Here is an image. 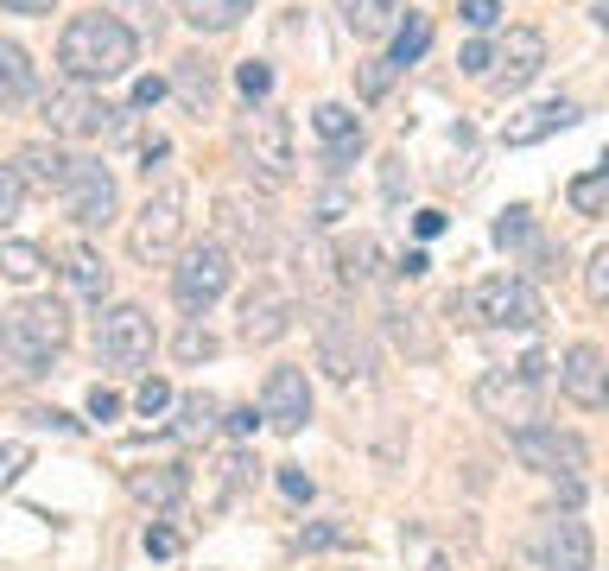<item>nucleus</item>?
I'll use <instances>...</instances> for the list:
<instances>
[{
  "mask_svg": "<svg viewBox=\"0 0 609 571\" xmlns=\"http://www.w3.org/2000/svg\"><path fill=\"white\" fill-rule=\"evenodd\" d=\"M489 64H495V45H489V39H470V45H463V52H457V71H463V77H489Z\"/></svg>",
  "mask_w": 609,
  "mask_h": 571,
  "instance_id": "nucleus-38",
  "label": "nucleus"
},
{
  "mask_svg": "<svg viewBox=\"0 0 609 571\" xmlns=\"http://www.w3.org/2000/svg\"><path fill=\"white\" fill-rule=\"evenodd\" d=\"M178 248H184V184H159V191H147V204L127 229V255L140 267H159Z\"/></svg>",
  "mask_w": 609,
  "mask_h": 571,
  "instance_id": "nucleus-8",
  "label": "nucleus"
},
{
  "mask_svg": "<svg viewBox=\"0 0 609 571\" xmlns=\"http://www.w3.org/2000/svg\"><path fill=\"white\" fill-rule=\"evenodd\" d=\"M178 356H184V363H210V356H216V337H210V331H197V324H191V331L178 337Z\"/></svg>",
  "mask_w": 609,
  "mask_h": 571,
  "instance_id": "nucleus-44",
  "label": "nucleus"
},
{
  "mask_svg": "<svg viewBox=\"0 0 609 571\" xmlns=\"http://www.w3.org/2000/svg\"><path fill=\"white\" fill-rule=\"evenodd\" d=\"M25 464H32V444H20V439L0 444V489H7V483H20Z\"/></svg>",
  "mask_w": 609,
  "mask_h": 571,
  "instance_id": "nucleus-43",
  "label": "nucleus"
},
{
  "mask_svg": "<svg viewBox=\"0 0 609 571\" xmlns=\"http://www.w3.org/2000/svg\"><path fill=\"white\" fill-rule=\"evenodd\" d=\"M57 0H0V13H51Z\"/></svg>",
  "mask_w": 609,
  "mask_h": 571,
  "instance_id": "nucleus-54",
  "label": "nucleus"
},
{
  "mask_svg": "<svg viewBox=\"0 0 609 571\" xmlns=\"http://www.w3.org/2000/svg\"><path fill=\"white\" fill-rule=\"evenodd\" d=\"M539 394H546V375H527V368H489L477 381V413L521 432L539 419Z\"/></svg>",
  "mask_w": 609,
  "mask_h": 571,
  "instance_id": "nucleus-11",
  "label": "nucleus"
},
{
  "mask_svg": "<svg viewBox=\"0 0 609 571\" xmlns=\"http://www.w3.org/2000/svg\"><path fill=\"white\" fill-rule=\"evenodd\" d=\"M165 96H178V103L191 108V115H210L216 108V64L203 52H184L172 64V83H165Z\"/></svg>",
  "mask_w": 609,
  "mask_h": 571,
  "instance_id": "nucleus-20",
  "label": "nucleus"
},
{
  "mask_svg": "<svg viewBox=\"0 0 609 571\" xmlns=\"http://www.w3.org/2000/svg\"><path fill=\"white\" fill-rule=\"evenodd\" d=\"M64 280H71L76 299H89V305H101L108 299V260L96 255V248H64Z\"/></svg>",
  "mask_w": 609,
  "mask_h": 571,
  "instance_id": "nucleus-26",
  "label": "nucleus"
},
{
  "mask_svg": "<svg viewBox=\"0 0 609 571\" xmlns=\"http://www.w3.org/2000/svg\"><path fill=\"white\" fill-rule=\"evenodd\" d=\"M457 20L470 32H495V20H502V0H457Z\"/></svg>",
  "mask_w": 609,
  "mask_h": 571,
  "instance_id": "nucleus-37",
  "label": "nucleus"
},
{
  "mask_svg": "<svg viewBox=\"0 0 609 571\" xmlns=\"http://www.w3.org/2000/svg\"><path fill=\"white\" fill-rule=\"evenodd\" d=\"M558 394L571 400V407H584V413H597L609 400V356L597 349V343H571L565 349V363H558Z\"/></svg>",
  "mask_w": 609,
  "mask_h": 571,
  "instance_id": "nucleus-16",
  "label": "nucleus"
},
{
  "mask_svg": "<svg viewBox=\"0 0 609 571\" xmlns=\"http://www.w3.org/2000/svg\"><path fill=\"white\" fill-rule=\"evenodd\" d=\"M260 425H274V432H304V419H311V381H304V368L292 363H279L267 368V381H260Z\"/></svg>",
  "mask_w": 609,
  "mask_h": 571,
  "instance_id": "nucleus-13",
  "label": "nucleus"
},
{
  "mask_svg": "<svg viewBox=\"0 0 609 571\" xmlns=\"http://www.w3.org/2000/svg\"><path fill=\"white\" fill-rule=\"evenodd\" d=\"M20 179H13V165H0V229H7V223H13V216H20Z\"/></svg>",
  "mask_w": 609,
  "mask_h": 571,
  "instance_id": "nucleus-45",
  "label": "nucleus"
},
{
  "mask_svg": "<svg viewBox=\"0 0 609 571\" xmlns=\"http://www.w3.org/2000/svg\"><path fill=\"white\" fill-rule=\"evenodd\" d=\"M147 552H152V559H178V552H184V534L165 527V520H152V527H147Z\"/></svg>",
  "mask_w": 609,
  "mask_h": 571,
  "instance_id": "nucleus-42",
  "label": "nucleus"
},
{
  "mask_svg": "<svg viewBox=\"0 0 609 571\" xmlns=\"http://www.w3.org/2000/svg\"><path fill=\"white\" fill-rule=\"evenodd\" d=\"M343 540H350V527H330V520H324V527H304V534H299V546H311V552H318V546H343Z\"/></svg>",
  "mask_w": 609,
  "mask_h": 571,
  "instance_id": "nucleus-48",
  "label": "nucleus"
},
{
  "mask_svg": "<svg viewBox=\"0 0 609 571\" xmlns=\"http://www.w3.org/2000/svg\"><path fill=\"white\" fill-rule=\"evenodd\" d=\"M457 305H463L470 324H482V331H539V324H546V299H539V286H533L527 273H489V280H477L463 299H451V312Z\"/></svg>",
  "mask_w": 609,
  "mask_h": 571,
  "instance_id": "nucleus-3",
  "label": "nucleus"
},
{
  "mask_svg": "<svg viewBox=\"0 0 609 571\" xmlns=\"http://www.w3.org/2000/svg\"><path fill=\"white\" fill-rule=\"evenodd\" d=\"M235 153H242V165H248L267 191L292 184V172H299V153H292V121H286V115H274L267 103L248 108V121L235 128Z\"/></svg>",
  "mask_w": 609,
  "mask_h": 571,
  "instance_id": "nucleus-5",
  "label": "nucleus"
},
{
  "mask_svg": "<svg viewBox=\"0 0 609 571\" xmlns=\"http://www.w3.org/2000/svg\"><path fill=\"white\" fill-rule=\"evenodd\" d=\"M51 260H45V248H39V241H13V235H0V273H7V280H39V273H45Z\"/></svg>",
  "mask_w": 609,
  "mask_h": 571,
  "instance_id": "nucleus-31",
  "label": "nucleus"
},
{
  "mask_svg": "<svg viewBox=\"0 0 609 571\" xmlns=\"http://www.w3.org/2000/svg\"><path fill=\"white\" fill-rule=\"evenodd\" d=\"M223 432V400L216 394H184V400H172V439L178 444H210Z\"/></svg>",
  "mask_w": 609,
  "mask_h": 571,
  "instance_id": "nucleus-23",
  "label": "nucleus"
},
{
  "mask_svg": "<svg viewBox=\"0 0 609 571\" xmlns=\"http://www.w3.org/2000/svg\"><path fill=\"white\" fill-rule=\"evenodd\" d=\"M387 89H394V64H387V57H368V64H362V96L381 103Z\"/></svg>",
  "mask_w": 609,
  "mask_h": 571,
  "instance_id": "nucleus-41",
  "label": "nucleus"
},
{
  "mask_svg": "<svg viewBox=\"0 0 609 571\" xmlns=\"http://www.w3.org/2000/svg\"><path fill=\"white\" fill-rule=\"evenodd\" d=\"M578 121H584V108L558 96V103H539V108H527V115H507V121H502V147H539V140L578 128Z\"/></svg>",
  "mask_w": 609,
  "mask_h": 571,
  "instance_id": "nucleus-18",
  "label": "nucleus"
},
{
  "mask_svg": "<svg viewBox=\"0 0 609 571\" xmlns=\"http://www.w3.org/2000/svg\"><path fill=\"white\" fill-rule=\"evenodd\" d=\"M343 26L355 39H387L400 26V0H343Z\"/></svg>",
  "mask_w": 609,
  "mask_h": 571,
  "instance_id": "nucleus-29",
  "label": "nucleus"
},
{
  "mask_svg": "<svg viewBox=\"0 0 609 571\" xmlns=\"http://www.w3.org/2000/svg\"><path fill=\"white\" fill-rule=\"evenodd\" d=\"M406 191H413V172H406L400 153H387V159H381V197H387V204H400Z\"/></svg>",
  "mask_w": 609,
  "mask_h": 571,
  "instance_id": "nucleus-36",
  "label": "nucleus"
},
{
  "mask_svg": "<svg viewBox=\"0 0 609 571\" xmlns=\"http://www.w3.org/2000/svg\"><path fill=\"white\" fill-rule=\"evenodd\" d=\"M133 407H140V413H147V419L172 413V388H165L159 375H147V381H140V394H133Z\"/></svg>",
  "mask_w": 609,
  "mask_h": 571,
  "instance_id": "nucleus-39",
  "label": "nucleus"
},
{
  "mask_svg": "<svg viewBox=\"0 0 609 571\" xmlns=\"http://www.w3.org/2000/svg\"><path fill=\"white\" fill-rule=\"evenodd\" d=\"M400 273H406V280H419V273H431L426 248H406V255H400Z\"/></svg>",
  "mask_w": 609,
  "mask_h": 571,
  "instance_id": "nucleus-52",
  "label": "nucleus"
},
{
  "mask_svg": "<svg viewBox=\"0 0 609 571\" xmlns=\"http://www.w3.org/2000/svg\"><path fill=\"white\" fill-rule=\"evenodd\" d=\"M565 197H571V209H578V216H603V209H609V165L578 172V179L565 184Z\"/></svg>",
  "mask_w": 609,
  "mask_h": 571,
  "instance_id": "nucleus-32",
  "label": "nucleus"
},
{
  "mask_svg": "<svg viewBox=\"0 0 609 571\" xmlns=\"http://www.w3.org/2000/svg\"><path fill=\"white\" fill-rule=\"evenodd\" d=\"M507 451H514L533 476H553V483H584V470H590V444H584L578 432H565V425H546V419L507 432Z\"/></svg>",
  "mask_w": 609,
  "mask_h": 571,
  "instance_id": "nucleus-6",
  "label": "nucleus"
},
{
  "mask_svg": "<svg viewBox=\"0 0 609 571\" xmlns=\"http://www.w3.org/2000/svg\"><path fill=\"white\" fill-rule=\"evenodd\" d=\"M584 286H590V299H609V248H597V255H590V267H584Z\"/></svg>",
  "mask_w": 609,
  "mask_h": 571,
  "instance_id": "nucleus-46",
  "label": "nucleus"
},
{
  "mask_svg": "<svg viewBox=\"0 0 609 571\" xmlns=\"http://www.w3.org/2000/svg\"><path fill=\"white\" fill-rule=\"evenodd\" d=\"M32 89H39V64L25 57V45H13V39H0V108H20V103H32Z\"/></svg>",
  "mask_w": 609,
  "mask_h": 571,
  "instance_id": "nucleus-25",
  "label": "nucleus"
},
{
  "mask_svg": "<svg viewBox=\"0 0 609 571\" xmlns=\"http://www.w3.org/2000/svg\"><path fill=\"white\" fill-rule=\"evenodd\" d=\"M350 209H355L350 191H343V184H324V191H318V204H311V223H318V229H336Z\"/></svg>",
  "mask_w": 609,
  "mask_h": 571,
  "instance_id": "nucleus-34",
  "label": "nucleus"
},
{
  "mask_svg": "<svg viewBox=\"0 0 609 571\" xmlns=\"http://www.w3.org/2000/svg\"><path fill=\"white\" fill-rule=\"evenodd\" d=\"M152 349H159V331H152V312L147 305H108L96 324V356L108 368H121V375H133V368L152 363Z\"/></svg>",
  "mask_w": 609,
  "mask_h": 571,
  "instance_id": "nucleus-10",
  "label": "nucleus"
},
{
  "mask_svg": "<svg viewBox=\"0 0 609 571\" xmlns=\"http://www.w3.org/2000/svg\"><path fill=\"white\" fill-rule=\"evenodd\" d=\"M387 39H394V45H387V64H394V77H400L406 64H419V57H426V45H431V13H400V26L387 32Z\"/></svg>",
  "mask_w": 609,
  "mask_h": 571,
  "instance_id": "nucleus-27",
  "label": "nucleus"
},
{
  "mask_svg": "<svg viewBox=\"0 0 609 571\" xmlns=\"http://www.w3.org/2000/svg\"><path fill=\"white\" fill-rule=\"evenodd\" d=\"M533 552H539V571H590L597 565V540L578 515H546L539 534H533Z\"/></svg>",
  "mask_w": 609,
  "mask_h": 571,
  "instance_id": "nucleus-15",
  "label": "nucleus"
},
{
  "mask_svg": "<svg viewBox=\"0 0 609 571\" xmlns=\"http://www.w3.org/2000/svg\"><path fill=\"white\" fill-rule=\"evenodd\" d=\"M223 432L228 439H254V432H260V413H254V407H235V413H223Z\"/></svg>",
  "mask_w": 609,
  "mask_h": 571,
  "instance_id": "nucleus-47",
  "label": "nucleus"
},
{
  "mask_svg": "<svg viewBox=\"0 0 609 571\" xmlns=\"http://www.w3.org/2000/svg\"><path fill=\"white\" fill-rule=\"evenodd\" d=\"M539 71H546V39H539L533 26H507L502 45H495V64H489V77L482 83H489L495 96H521Z\"/></svg>",
  "mask_w": 609,
  "mask_h": 571,
  "instance_id": "nucleus-14",
  "label": "nucleus"
},
{
  "mask_svg": "<svg viewBox=\"0 0 609 571\" xmlns=\"http://www.w3.org/2000/svg\"><path fill=\"white\" fill-rule=\"evenodd\" d=\"M152 103H165V83H159V77H140V83H133V108H152Z\"/></svg>",
  "mask_w": 609,
  "mask_h": 571,
  "instance_id": "nucleus-51",
  "label": "nucleus"
},
{
  "mask_svg": "<svg viewBox=\"0 0 609 571\" xmlns=\"http://www.w3.org/2000/svg\"><path fill=\"white\" fill-rule=\"evenodd\" d=\"M64 172H71V159L57 153V147H51V140H32V147H20V153H13V179H20V191H57V184H64Z\"/></svg>",
  "mask_w": 609,
  "mask_h": 571,
  "instance_id": "nucleus-24",
  "label": "nucleus"
},
{
  "mask_svg": "<svg viewBox=\"0 0 609 571\" xmlns=\"http://www.w3.org/2000/svg\"><path fill=\"white\" fill-rule=\"evenodd\" d=\"M495 241H502V248H521V241H533V209H527V204L502 209V223H495Z\"/></svg>",
  "mask_w": 609,
  "mask_h": 571,
  "instance_id": "nucleus-35",
  "label": "nucleus"
},
{
  "mask_svg": "<svg viewBox=\"0 0 609 571\" xmlns=\"http://www.w3.org/2000/svg\"><path fill=\"white\" fill-rule=\"evenodd\" d=\"M311 331H318V368H330V381H362L368 368H375V349L362 337V324H355L343 305H311Z\"/></svg>",
  "mask_w": 609,
  "mask_h": 571,
  "instance_id": "nucleus-9",
  "label": "nucleus"
},
{
  "mask_svg": "<svg viewBox=\"0 0 609 571\" xmlns=\"http://www.w3.org/2000/svg\"><path fill=\"white\" fill-rule=\"evenodd\" d=\"M127 495L147 508H178L191 495V470L184 464H152V470H127Z\"/></svg>",
  "mask_w": 609,
  "mask_h": 571,
  "instance_id": "nucleus-22",
  "label": "nucleus"
},
{
  "mask_svg": "<svg viewBox=\"0 0 609 571\" xmlns=\"http://www.w3.org/2000/svg\"><path fill=\"white\" fill-rule=\"evenodd\" d=\"M121 413V394H108V388H89V419H101V425H108V419Z\"/></svg>",
  "mask_w": 609,
  "mask_h": 571,
  "instance_id": "nucleus-49",
  "label": "nucleus"
},
{
  "mask_svg": "<svg viewBox=\"0 0 609 571\" xmlns=\"http://www.w3.org/2000/svg\"><path fill=\"white\" fill-rule=\"evenodd\" d=\"M292 312H299V305H292V292L260 280L248 299H242V324H235V337H242V343H279L286 331H292Z\"/></svg>",
  "mask_w": 609,
  "mask_h": 571,
  "instance_id": "nucleus-17",
  "label": "nucleus"
},
{
  "mask_svg": "<svg viewBox=\"0 0 609 571\" xmlns=\"http://www.w3.org/2000/svg\"><path fill=\"white\" fill-rule=\"evenodd\" d=\"M39 108H45V128L57 140H115V133H127V115L96 83H57Z\"/></svg>",
  "mask_w": 609,
  "mask_h": 571,
  "instance_id": "nucleus-4",
  "label": "nucleus"
},
{
  "mask_svg": "<svg viewBox=\"0 0 609 571\" xmlns=\"http://www.w3.org/2000/svg\"><path fill=\"white\" fill-rule=\"evenodd\" d=\"M235 280V255H228V241H191V248H178V267H172V299L178 312H210L216 299L228 292Z\"/></svg>",
  "mask_w": 609,
  "mask_h": 571,
  "instance_id": "nucleus-7",
  "label": "nucleus"
},
{
  "mask_svg": "<svg viewBox=\"0 0 609 571\" xmlns=\"http://www.w3.org/2000/svg\"><path fill=\"white\" fill-rule=\"evenodd\" d=\"M413 235H419V241L445 235V209H419V216H413Z\"/></svg>",
  "mask_w": 609,
  "mask_h": 571,
  "instance_id": "nucleus-50",
  "label": "nucleus"
},
{
  "mask_svg": "<svg viewBox=\"0 0 609 571\" xmlns=\"http://www.w3.org/2000/svg\"><path fill=\"white\" fill-rule=\"evenodd\" d=\"M178 13L197 32H235L254 13V0H178Z\"/></svg>",
  "mask_w": 609,
  "mask_h": 571,
  "instance_id": "nucleus-28",
  "label": "nucleus"
},
{
  "mask_svg": "<svg viewBox=\"0 0 609 571\" xmlns=\"http://www.w3.org/2000/svg\"><path fill=\"white\" fill-rule=\"evenodd\" d=\"M216 216H223V229L248 248V255H267L274 248V216H267V204H248L242 191H228L223 204H216Z\"/></svg>",
  "mask_w": 609,
  "mask_h": 571,
  "instance_id": "nucleus-19",
  "label": "nucleus"
},
{
  "mask_svg": "<svg viewBox=\"0 0 609 571\" xmlns=\"http://www.w3.org/2000/svg\"><path fill=\"white\" fill-rule=\"evenodd\" d=\"M235 89L248 96V108H260L274 96V64L267 57H248V64H235Z\"/></svg>",
  "mask_w": 609,
  "mask_h": 571,
  "instance_id": "nucleus-33",
  "label": "nucleus"
},
{
  "mask_svg": "<svg viewBox=\"0 0 609 571\" xmlns=\"http://www.w3.org/2000/svg\"><path fill=\"white\" fill-rule=\"evenodd\" d=\"M71 343V312L57 299H20L0 312V363L13 375H45Z\"/></svg>",
  "mask_w": 609,
  "mask_h": 571,
  "instance_id": "nucleus-2",
  "label": "nucleus"
},
{
  "mask_svg": "<svg viewBox=\"0 0 609 571\" xmlns=\"http://www.w3.org/2000/svg\"><path fill=\"white\" fill-rule=\"evenodd\" d=\"M133 57H140V32L115 20V13H76L64 39H57V64H64V77L71 83H115L133 71Z\"/></svg>",
  "mask_w": 609,
  "mask_h": 571,
  "instance_id": "nucleus-1",
  "label": "nucleus"
},
{
  "mask_svg": "<svg viewBox=\"0 0 609 571\" xmlns=\"http://www.w3.org/2000/svg\"><path fill=\"white\" fill-rule=\"evenodd\" d=\"M57 197L71 209V223L83 229H108L115 223V209H121V191H115V172L101 165V159H71V172L57 184Z\"/></svg>",
  "mask_w": 609,
  "mask_h": 571,
  "instance_id": "nucleus-12",
  "label": "nucleus"
},
{
  "mask_svg": "<svg viewBox=\"0 0 609 571\" xmlns=\"http://www.w3.org/2000/svg\"><path fill=\"white\" fill-rule=\"evenodd\" d=\"M165 153H172V147H165V133H147V147H140V159H147V172H152V165H159Z\"/></svg>",
  "mask_w": 609,
  "mask_h": 571,
  "instance_id": "nucleus-53",
  "label": "nucleus"
},
{
  "mask_svg": "<svg viewBox=\"0 0 609 571\" xmlns=\"http://www.w3.org/2000/svg\"><path fill=\"white\" fill-rule=\"evenodd\" d=\"M274 483H279V495H286V502H311V495H318V483H311L299 464H279Z\"/></svg>",
  "mask_w": 609,
  "mask_h": 571,
  "instance_id": "nucleus-40",
  "label": "nucleus"
},
{
  "mask_svg": "<svg viewBox=\"0 0 609 571\" xmlns=\"http://www.w3.org/2000/svg\"><path fill=\"white\" fill-rule=\"evenodd\" d=\"M311 133L324 140L330 165H343V159L362 153V121H355V108H343V103H318V108H311Z\"/></svg>",
  "mask_w": 609,
  "mask_h": 571,
  "instance_id": "nucleus-21",
  "label": "nucleus"
},
{
  "mask_svg": "<svg viewBox=\"0 0 609 571\" xmlns=\"http://www.w3.org/2000/svg\"><path fill=\"white\" fill-rule=\"evenodd\" d=\"M375 235H350V241H336V280L343 286H368L375 280Z\"/></svg>",
  "mask_w": 609,
  "mask_h": 571,
  "instance_id": "nucleus-30",
  "label": "nucleus"
}]
</instances>
